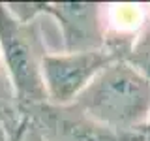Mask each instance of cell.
Instances as JSON below:
<instances>
[{
  "label": "cell",
  "mask_w": 150,
  "mask_h": 141,
  "mask_svg": "<svg viewBox=\"0 0 150 141\" xmlns=\"http://www.w3.org/2000/svg\"><path fill=\"white\" fill-rule=\"evenodd\" d=\"M71 105L112 132L137 135L150 119V83L128 60L109 62Z\"/></svg>",
  "instance_id": "cell-1"
},
{
  "label": "cell",
  "mask_w": 150,
  "mask_h": 141,
  "mask_svg": "<svg viewBox=\"0 0 150 141\" xmlns=\"http://www.w3.org/2000/svg\"><path fill=\"white\" fill-rule=\"evenodd\" d=\"M43 15L36 21H21L8 4H0V56L11 81L21 113L47 103L41 64L47 53Z\"/></svg>",
  "instance_id": "cell-2"
},
{
  "label": "cell",
  "mask_w": 150,
  "mask_h": 141,
  "mask_svg": "<svg viewBox=\"0 0 150 141\" xmlns=\"http://www.w3.org/2000/svg\"><path fill=\"white\" fill-rule=\"evenodd\" d=\"M111 51H84L64 53L51 51L41 64L43 87L47 103L51 105H71L77 96L90 85V81L109 62L116 60Z\"/></svg>",
  "instance_id": "cell-3"
},
{
  "label": "cell",
  "mask_w": 150,
  "mask_h": 141,
  "mask_svg": "<svg viewBox=\"0 0 150 141\" xmlns=\"http://www.w3.org/2000/svg\"><path fill=\"white\" fill-rule=\"evenodd\" d=\"M43 15L58 26V49L64 53L107 49V6L90 2L43 4ZM109 51V49H107Z\"/></svg>",
  "instance_id": "cell-4"
},
{
  "label": "cell",
  "mask_w": 150,
  "mask_h": 141,
  "mask_svg": "<svg viewBox=\"0 0 150 141\" xmlns=\"http://www.w3.org/2000/svg\"><path fill=\"white\" fill-rule=\"evenodd\" d=\"M28 117L45 141H141V135H126L98 124L75 105H41L23 113Z\"/></svg>",
  "instance_id": "cell-5"
},
{
  "label": "cell",
  "mask_w": 150,
  "mask_h": 141,
  "mask_svg": "<svg viewBox=\"0 0 150 141\" xmlns=\"http://www.w3.org/2000/svg\"><path fill=\"white\" fill-rule=\"evenodd\" d=\"M124 60H128L150 83V11H146V19H144L141 30L137 32Z\"/></svg>",
  "instance_id": "cell-6"
},
{
  "label": "cell",
  "mask_w": 150,
  "mask_h": 141,
  "mask_svg": "<svg viewBox=\"0 0 150 141\" xmlns=\"http://www.w3.org/2000/svg\"><path fill=\"white\" fill-rule=\"evenodd\" d=\"M15 113H21V109L17 105V98L15 92H13L11 81H9L2 56H0V115H15Z\"/></svg>",
  "instance_id": "cell-7"
},
{
  "label": "cell",
  "mask_w": 150,
  "mask_h": 141,
  "mask_svg": "<svg viewBox=\"0 0 150 141\" xmlns=\"http://www.w3.org/2000/svg\"><path fill=\"white\" fill-rule=\"evenodd\" d=\"M15 141H45V139H43V135H41V132L38 130V126L26 117V122L21 128V132H19Z\"/></svg>",
  "instance_id": "cell-8"
},
{
  "label": "cell",
  "mask_w": 150,
  "mask_h": 141,
  "mask_svg": "<svg viewBox=\"0 0 150 141\" xmlns=\"http://www.w3.org/2000/svg\"><path fill=\"white\" fill-rule=\"evenodd\" d=\"M141 141H150V119H148V122H146V126H144V130L141 132Z\"/></svg>",
  "instance_id": "cell-9"
}]
</instances>
